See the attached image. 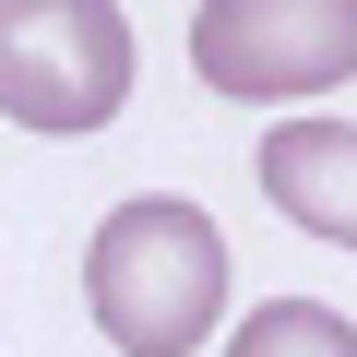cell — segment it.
Masks as SVG:
<instances>
[{
    "instance_id": "cell-1",
    "label": "cell",
    "mask_w": 357,
    "mask_h": 357,
    "mask_svg": "<svg viewBox=\"0 0 357 357\" xmlns=\"http://www.w3.org/2000/svg\"><path fill=\"white\" fill-rule=\"evenodd\" d=\"M84 298H96V333L119 357H191L227 310V238L203 203L178 191H131L96 250H84Z\"/></svg>"
},
{
    "instance_id": "cell-2",
    "label": "cell",
    "mask_w": 357,
    "mask_h": 357,
    "mask_svg": "<svg viewBox=\"0 0 357 357\" xmlns=\"http://www.w3.org/2000/svg\"><path fill=\"white\" fill-rule=\"evenodd\" d=\"M119 107H131L119 0H0V119L72 143V131H107Z\"/></svg>"
},
{
    "instance_id": "cell-3",
    "label": "cell",
    "mask_w": 357,
    "mask_h": 357,
    "mask_svg": "<svg viewBox=\"0 0 357 357\" xmlns=\"http://www.w3.org/2000/svg\"><path fill=\"white\" fill-rule=\"evenodd\" d=\"M191 72L238 107H298L357 72V0H203Z\"/></svg>"
},
{
    "instance_id": "cell-4",
    "label": "cell",
    "mask_w": 357,
    "mask_h": 357,
    "mask_svg": "<svg viewBox=\"0 0 357 357\" xmlns=\"http://www.w3.org/2000/svg\"><path fill=\"white\" fill-rule=\"evenodd\" d=\"M262 191L286 227L357 250V119H274L262 131Z\"/></svg>"
},
{
    "instance_id": "cell-5",
    "label": "cell",
    "mask_w": 357,
    "mask_h": 357,
    "mask_svg": "<svg viewBox=\"0 0 357 357\" xmlns=\"http://www.w3.org/2000/svg\"><path fill=\"white\" fill-rule=\"evenodd\" d=\"M227 357H357V321L321 310V298H262V310L238 321Z\"/></svg>"
}]
</instances>
